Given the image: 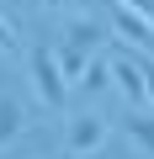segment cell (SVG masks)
Segmentation results:
<instances>
[{
	"label": "cell",
	"mask_w": 154,
	"mask_h": 159,
	"mask_svg": "<svg viewBox=\"0 0 154 159\" xmlns=\"http://www.w3.org/2000/svg\"><path fill=\"white\" fill-rule=\"evenodd\" d=\"M96 48H101V21H96V16H74L69 32H64V43H58V53H53V64H58V74H64V85H74V80H80V69L91 64Z\"/></svg>",
	"instance_id": "6da1fadb"
},
{
	"label": "cell",
	"mask_w": 154,
	"mask_h": 159,
	"mask_svg": "<svg viewBox=\"0 0 154 159\" xmlns=\"http://www.w3.org/2000/svg\"><path fill=\"white\" fill-rule=\"evenodd\" d=\"M27 64H32V90H37V101H43L48 111H64V106H69V85H64V74H58V64H53V48H48V43H32Z\"/></svg>",
	"instance_id": "7a4b0ae2"
},
{
	"label": "cell",
	"mask_w": 154,
	"mask_h": 159,
	"mask_svg": "<svg viewBox=\"0 0 154 159\" xmlns=\"http://www.w3.org/2000/svg\"><path fill=\"white\" fill-rule=\"evenodd\" d=\"M106 80H117V90L128 96L133 111H149V58H112Z\"/></svg>",
	"instance_id": "3957f363"
},
{
	"label": "cell",
	"mask_w": 154,
	"mask_h": 159,
	"mask_svg": "<svg viewBox=\"0 0 154 159\" xmlns=\"http://www.w3.org/2000/svg\"><path fill=\"white\" fill-rule=\"evenodd\" d=\"M101 143H106V117H96V111H85V117H69V154H74V159L96 154Z\"/></svg>",
	"instance_id": "277c9868"
},
{
	"label": "cell",
	"mask_w": 154,
	"mask_h": 159,
	"mask_svg": "<svg viewBox=\"0 0 154 159\" xmlns=\"http://www.w3.org/2000/svg\"><path fill=\"white\" fill-rule=\"evenodd\" d=\"M112 27L138 48V53H149V37H154V27H149V16L143 11H133V6H122V0H112Z\"/></svg>",
	"instance_id": "5b68a950"
},
{
	"label": "cell",
	"mask_w": 154,
	"mask_h": 159,
	"mask_svg": "<svg viewBox=\"0 0 154 159\" xmlns=\"http://www.w3.org/2000/svg\"><path fill=\"white\" fill-rule=\"evenodd\" d=\"M21 127H27V111H21L11 96H0V143H11Z\"/></svg>",
	"instance_id": "8992f818"
},
{
	"label": "cell",
	"mask_w": 154,
	"mask_h": 159,
	"mask_svg": "<svg viewBox=\"0 0 154 159\" xmlns=\"http://www.w3.org/2000/svg\"><path fill=\"white\" fill-rule=\"evenodd\" d=\"M74 85H85V90H106V85H112V80H106V58L91 53V64L80 69V80H74Z\"/></svg>",
	"instance_id": "52a82bcc"
},
{
	"label": "cell",
	"mask_w": 154,
	"mask_h": 159,
	"mask_svg": "<svg viewBox=\"0 0 154 159\" xmlns=\"http://www.w3.org/2000/svg\"><path fill=\"white\" fill-rule=\"evenodd\" d=\"M128 138H133L143 154L154 148V127H149V111H133V122H128Z\"/></svg>",
	"instance_id": "ba28073f"
},
{
	"label": "cell",
	"mask_w": 154,
	"mask_h": 159,
	"mask_svg": "<svg viewBox=\"0 0 154 159\" xmlns=\"http://www.w3.org/2000/svg\"><path fill=\"white\" fill-rule=\"evenodd\" d=\"M11 48H16V27L0 16V53H11Z\"/></svg>",
	"instance_id": "9c48e42d"
},
{
	"label": "cell",
	"mask_w": 154,
	"mask_h": 159,
	"mask_svg": "<svg viewBox=\"0 0 154 159\" xmlns=\"http://www.w3.org/2000/svg\"><path fill=\"white\" fill-rule=\"evenodd\" d=\"M122 6H133V11H143V16H149V0H122Z\"/></svg>",
	"instance_id": "30bf717a"
}]
</instances>
